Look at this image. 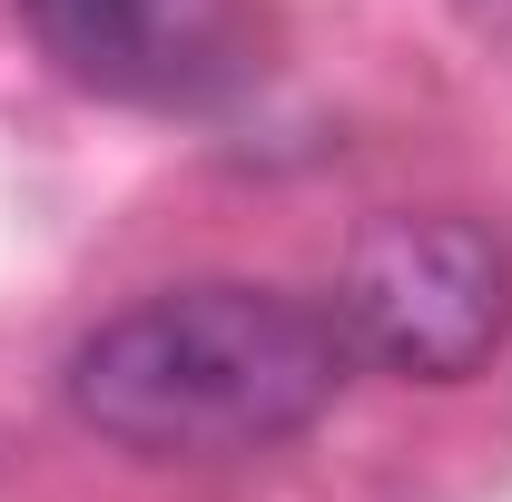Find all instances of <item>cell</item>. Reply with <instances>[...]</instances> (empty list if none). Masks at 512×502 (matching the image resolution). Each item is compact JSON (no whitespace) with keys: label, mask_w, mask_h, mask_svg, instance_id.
<instances>
[{"label":"cell","mask_w":512,"mask_h":502,"mask_svg":"<svg viewBox=\"0 0 512 502\" xmlns=\"http://www.w3.org/2000/svg\"><path fill=\"white\" fill-rule=\"evenodd\" d=\"M355 384V345L325 296L256 276H197L99 315L60 365L69 414L138 463H237L296 443Z\"/></svg>","instance_id":"1"},{"label":"cell","mask_w":512,"mask_h":502,"mask_svg":"<svg viewBox=\"0 0 512 502\" xmlns=\"http://www.w3.org/2000/svg\"><path fill=\"white\" fill-rule=\"evenodd\" d=\"M40 60L119 109H207L256 60V0H20Z\"/></svg>","instance_id":"3"},{"label":"cell","mask_w":512,"mask_h":502,"mask_svg":"<svg viewBox=\"0 0 512 502\" xmlns=\"http://www.w3.org/2000/svg\"><path fill=\"white\" fill-rule=\"evenodd\" d=\"M325 306L355 365H384L404 384H463L512 335V247L463 207H384L355 227Z\"/></svg>","instance_id":"2"}]
</instances>
